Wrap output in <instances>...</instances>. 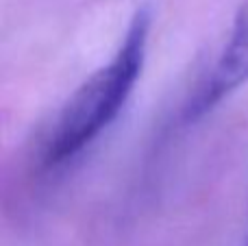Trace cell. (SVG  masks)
Returning a JSON list of instances; mask_svg holds the SVG:
<instances>
[{"label":"cell","mask_w":248,"mask_h":246,"mask_svg":"<svg viewBox=\"0 0 248 246\" xmlns=\"http://www.w3.org/2000/svg\"><path fill=\"white\" fill-rule=\"evenodd\" d=\"M148 35L150 11L140 9L109 63L90 74L52 120L42 155L46 168H61L77 159L122 113L144 70Z\"/></svg>","instance_id":"1"},{"label":"cell","mask_w":248,"mask_h":246,"mask_svg":"<svg viewBox=\"0 0 248 246\" xmlns=\"http://www.w3.org/2000/svg\"><path fill=\"white\" fill-rule=\"evenodd\" d=\"M248 83V0L240 4L233 17L229 37L205 81L196 87L183 107V120L187 124L205 118L224 98L235 94Z\"/></svg>","instance_id":"2"}]
</instances>
